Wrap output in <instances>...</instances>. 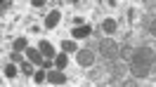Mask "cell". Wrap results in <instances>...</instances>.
<instances>
[{"instance_id": "1", "label": "cell", "mask_w": 156, "mask_h": 87, "mask_svg": "<svg viewBox=\"0 0 156 87\" xmlns=\"http://www.w3.org/2000/svg\"><path fill=\"white\" fill-rule=\"evenodd\" d=\"M151 64H154V49L149 45L133 49V57H130V71L133 78H147L151 73Z\"/></svg>"}, {"instance_id": "2", "label": "cell", "mask_w": 156, "mask_h": 87, "mask_svg": "<svg viewBox=\"0 0 156 87\" xmlns=\"http://www.w3.org/2000/svg\"><path fill=\"white\" fill-rule=\"evenodd\" d=\"M118 42L116 40H102V42H99V54H102V59H104V61H114V59H118Z\"/></svg>"}, {"instance_id": "3", "label": "cell", "mask_w": 156, "mask_h": 87, "mask_svg": "<svg viewBox=\"0 0 156 87\" xmlns=\"http://www.w3.org/2000/svg\"><path fill=\"white\" fill-rule=\"evenodd\" d=\"M76 61H78V66H83V68H88L95 64V52L92 49H80V52H76Z\"/></svg>"}, {"instance_id": "4", "label": "cell", "mask_w": 156, "mask_h": 87, "mask_svg": "<svg viewBox=\"0 0 156 87\" xmlns=\"http://www.w3.org/2000/svg\"><path fill=\"white\" fill-rule=\"evenodd\" d=\"M107 64H109L111 75H114V82H121V80H123V73H126V64H121L118 59H114V61H107Z\"/></svg>"}, {"instance_id": "5", "label": "cell", "mask_w": 156, "mask_h": 87, "mask_svg": "<svg viewBox=\"0 0 156 87\" xmlns=\"http://www.w3.org/2000/svg\"><path fill=\"white\" fill-rule=\"evenodd\" d=\"M48 82L50 85H64V82H66V75H64V73H62V71H50L48 73Z\"/></svg>"}, {"instance_id": "6", "label": "cell", "mask_w": 156, "mask_h": 87, "mask_svg": "<svg viewBox=\"0 0 156 87\" xmlns=\"http://www.w3.org/2000/svg\"><path fill=\"white\" fill-rule=\"evenodd\" d=\"M59 19H62L59 10H52V12L48 14V17H45V28H55V26L59 24Z\"/></svg>"}, {"instance_id": "7", "label": "cell", "mask_w": 156, "mask_h": 87, "mask_svg": "<svg viewBox=\"0 0 156 87\" xmlns=\"http://www.w3.org/2000/svg\"><path fill=\"white\" fill-rule=\"evenodd\" d=\"M40 54H43V52H40V49H33V47H26V57H29V61L31 64H43V57H40Z\"/></svg>"}, {"instance_id": "8", "label": "cell", "mask_w": 156, "mask_h": 87, "mask_svg": "<svg viewBox=\"0 0 156 87\" xmlns=\"http://www.w3.org/2000/svg\"><path fill=\"white\" fill-rule=\"evenodd\" d=\"M38 45H40L38 49H40V52H43V57H48V59H52V57H55V47L50 45L48 40H40Z\"/></svg>"}, {"instance_id": "9", "label": "cell", "mask_w": 156, "mask_h": 87, "mask_svg": "<svg viewBox=\"0 0 156 87\" xmlns=\"http://www.w3.org/2000/svg\"><path fill=\"white\" fill-rule=\"evenodd\" d=\"M92 28L90 26H73V38H88Z\"/></svg>"}, {"instance_id": "10", "label": "cell", "mask_w": 156, "mask_h": 87, "mask_svg": "<svg viewBox=\"0 0 156 87\" xmlns=\"http://www.w3.org/2000/svg\"><path fill=\"white\" fill-rule=\"evenodd\" d=\"M66 64H69L66 52H62V54H57V57H55V66H57L59 71H64V68H66Z\"/></svg>"}, {"instance_id": "11", "label": "cell", "mask_w": 156, "mask_h": 87, "mask_svg": "<svg viewBox=\"0 0 156 87\" xmlns=\"http://www.w3.org/2000/svg\"><path fill=\"white\" fill-rule=\"evenodd\" d=\"M102 28L107 31V33H116L118 24H116V19H104V24H102Z\"/></svg>"}, {"instance_id": "12", "label": "cell", "mask_w": 156, "mask_h": 87, "mask_svg": "<svg viewBox=\"0 0 156 87\" xmlns=\"http://www.w3.org/2000/svg\"><path fill=\"white\" fill-rule=\"evenodd\" d=\"M12 47H14V52H21V49L26 52V38H24V35H21V38H17V40H14V45H12Z\"/></svg>"}, {"instance_id": "13", "label": "cell", "mask_w": 156, "mask_h": 87, "mask_svg": "<svg viewBox=\"0 0 156 87\" xmlns=\"http://www.w3.org/2000/svg\"><path fill=\"white\" fill-rule=\"evenodd\" d=\"M62 49H64V52H76L78 45L73 42V40H64V42H62Z\"/></svg>"}, {"instance_id": "14", "label": "cell", "mask_w": 156, "mask_h": 87, "mask_svg": "<svg viewBox=\"0 0 156 87\" xmlns=\"http://www.w3.org/2000/svg\"><path fill=\"white\" fill-rule=\"evenodd\" d=\"M118 57L121 59H126V61H130V57H133V47H123V49H118Z\"/></svg>"}, {"instance_id": "15", "label": "cell", "mask_w": 156, "mask_h": 87, "mask_svg": "<svg viewBox=\"0 0 156 87\" xmlns=\"http://www.w3.org/2000/svg\"><path fill=\"white\" fill-rule=\"evenodd\" d=\"M33 78H36V82H45V80H48V73L40 68V71H36V73H33Z\"/></svg>"}, {"instance_id": "16", "label": "cell", "mask_w": 156, "mask_h": 87, "mask_svg": "<svg viewBox=\"0 0 156 87\" xmlns=\"http://www.w3.org/2000/svg\"><path fill=\"white\" fill-rule=\"evenodd\" d=\"M99 78H102V68H92V71H90V80L95 82V80H99Z\"/></svg>"}, {"instance_id": "17", "label": "cell", "mask_w": 156, "mask_h": 87, "mask_svg": "<svg viewBox=\"0 0 156 87\" xmlns=\"http://www.w3.org/2000/svg\"><path fill=\"white\" fill-rule=\"evenodd\" d=\"M21 71H24L26 75H31V73H33V66H31V61H21Z\"/></svg>"}, {"instance_id": "18", "label": "cell", "mask_w": 156, "mask_h": 87, "mask_svg": "<svg viewBox=\"0 0 156 87\" xmlns=\"http://www.w3.org/2000/svg\"><path fill=\"white\" fill-rule=\"evenodd\" d=\"M5 75L14 78V75H17V66H5Z\"/></svg>"}, {"instance_id": "19", "label": "cell", "mask_w": 156, "mask_h": 87, "mask_svg": "<svg viewBox=\"0 0 156 87\" xmlns=\"http://www.w3.org/2000/svg\"><path fill=\"white\" fill-rule=\"evenodd\" d=\"M10 7H12V2H10V0H5V2L0 5V10H2V12H7V10H10Z\"/></svg>"}, {"instance_id": "20", "label": "cell", "mask_w": 156, "mask_h": 87, "mask_svg": "<svg viewBox=\"0 0 156 87\" xmlns=\"http://www.w3.org/2000/svg\"><path fill=\"white\" fill-rule=\"evenodd\" d=\"M12 61H17V64H21L24 59H21V54H19V52H14V54H12Z\"/></svg>"}, {"instance_id": "21", "label": "cell", "mask_w": 156, "mask_h": 87, "mask_svg": "<svg viewBox=\"0 0 156 87\" xmlns=\"http://www.w3.org/2000/svg\"><path fill=\"white\" fill-rule=\"evenodd\" d=\"M50 66H52V61H50V59H45V61L40 64V68H50Z\"/></svg>"}]
</instances>
